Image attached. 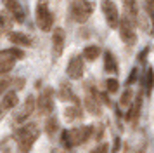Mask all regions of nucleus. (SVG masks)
Here are the masks:
<instances>
[{"label": "nucleus", "mask_w": 154, "mask_h": 153, "mask_svg": "<svg viewBox=\"0 0 154 153\" xmlns=\"http://www.w3.org/2000/svg\"><path fill=\"white\" fill-rule=\"evenodd\" d=\"M16 143H17V150L19 153H29L31 148L35 145V141L40 136V129L36 124H24L23 127H19L16 131Z\"/></svg>", "instance_id": "nucleus-1"}, {"label": "nucleus", "mask_w": 154, "mask_h": 153, "mask_svg": "<svg viewBox=\"0 0 154 153\" xmlns=\"http://www.w3.org/2000/svg\"><path fill=\"white\" fill-rule=\"evenodd\" d=\"M94 134V127L92 125H82V127H75L69 131H63V145L64 148H73V146L85 145Z\"/></svg>", "instance_id": "nucleus-2"}, {"label": "nucleus", "mask_w": 154, "mask_h": 153, "mask_svg": "<svg viewBox=\"0 0 154 153\" xmlns=\"http://www.w3.org/2000/svg\"><path fill=\"white\" fill-rule=\"evenodd\" d=\"M69 14L76 23H87L94 14V0H71Z\"/></svg>", "instance_id": "nucleus-3"}, {"label": "nucleus", "mask_w": 154, "mask_h": 153, "mask_svg": "<svg viewBox=\"0 0 154 153\" xmlns=\"http://www.w3.org/2000/svg\"><path fill=\"white\" fill-rule=\"evenodd\" d=\"M36 24L40 26L42 31H50L52 30V24H54V16H52V11L49 9V2L47 0H40L36 4Z\"/></svg>", "instance_id": "nucleus-4"}, {"label": "nucleus", "mask_w": 154, "mask_h": 153, "mask_svg": "<svg viewBox=\"0 0 154 153\" xmlns=\"http://www.w3.org/2000/svg\"><path fill=\"white\" fill-rule=\"evenodd\" d=\"M100 7H102V14H104V18H106V21H107L109 28H112V30L119 28L121 16H119V11H118V7H116V4H114L112 0H102Z\"/></svg>", "instance_id": "nucleus-5"}, {"label": "nucleus", "mask_w": 154, "mask_h": 153, "mask_svg": "<svg viewBox=\"0 0 154 153\" xmlns=\"http://www.w3.org/2000/svg\"><path fill=\"white\" fill-rule=\"evenodd\" d=\"M85 108L88 110L92 115H100L102 113V104H100V94L97 89L94 87H87V94H85Z\"/></svg>", "instance_id": "nucleus-6"}, {"label": "nucleus", "mask_w": 154, "mask_h": 153, "mask_svg": "<svg viewBox=\"0 0 154 153\" xmlns=\"http://www.w3.org/2000/svg\"><path fill=\"white\" fill-rule=\"evenodd\" d=\"M119 38L123 40V44L126 45H133L137 42V31L133 28V23L128 18H121V23H119Z\"/></svg>", "instance_id": "nucleus-7"}, {"label": "nucleus", "mask_w": 154, "mask_h": 153, "mask_svg": "<svg viewBox=\"0 0 154 153\" xmlns=\"http://www.w3.org/2000/svg\"><path fill=\"white\" fill-rule=\"evenodd\" d=\"M36 110L40 115L49 117L50 113L54 111V99H52V89H45L36 97Z\"/></svg>", "instance_id": "nucleus-8"}, {"label": "nucleus", "mask_w": 154, "mask_h": 153, "mask_svg": "<svg viewBox=\"0 0 154 153\" xmlns=\"http://www.w3.org/2000/svg\"><path fill=\"white\" fill-rule=\"evenodd\" d=\"M64 45H66V33L63 28H54L52 30V57L59 59L64 52Z\"/></svg>", "instance_id": "nucleus-9"}, {"label": "nucleus", "mask_w": 154, "mask_h": 153, "mask_svg": "<svg viewBox=\"0 0 154 153\" xmlns=\"http://www.w3.org/2000/svg\"><path fill=\"white\" fill-rule=\"evenodd\" d=\"M85 57L82 56H75V57H71L69 64H68V68H66V73L69 76L71 80H80L85 73V63H83Z\"/></svg>", "instance_id": "nucleus-10"}, {"label": "nucleus", "mask_w": 154, "mask_h": 153, "mask_svg": "<svg viewBox=\"0 0 154 153\" xmlns=\"http://www.w3.org/2000/svg\"><path fill=\"white\" fill-rule=\"evenodd\" d=\"M35 108H36V97L29 94V96L26 97V101L23 103V106L19 108V111L16 113V117H14L16 124H24V122H26V118L35 111Z\"/></svg>", "instance_id": "nucleus-11"}, {"label": "nucleus", "mask_w": 154, "mask_h": 153, "mask_svg": "<svg viewBox=\"0 0 154 153\" xmlns=\"http://www.w3.org/2000/svg\"><path fill=\"white\" fill-rule=\"evenodd\" d=\"M4 7L14 18L16 23H24V9L17 0H4Z\"/></svg>", "instance_id": "nucleus-12"}, {"label": "nucleus", "mask_w": 154, "mask_h": 153, "mask_svg": "<svg viewBox=\"0 0 154 153\" xmlns=\"http://www.w3.org/2000/svg\"><path fill=\"white\" fill-rule=\"evenodd\" d=\"M9 40L16 44L17 47H31L33 45V38L26 33H21V31H11L9 33Z\"/></svg>", "instance_id": "nucleus-13"}, {"label": "nucleus", "mask_w": 154, "mask_h": 153, "mask_svg": "<svg viewBox=\"0 0 154 153\" xmlns=\"http://www.w3.org/2000/svg\"><path fill=\"white\" fill-rule=\"evenodd\" d=\"M123 7H125V16L132 21L133 24L139 23V5L137 0H123Z\"/></svg>", "instance_id": "nucleus-14"}, {"label": "nucleus", "mask_w": 154, "mask_h": 153, "mask_svg": "<svg viewBox=\"0 0 154 153\" xmlns=\"http://www.w3.org/2000/svg\"><path fill=\"white\" fill-rule=\"evenodd\" d=\"M16 57H12L11 54L5 52V49L0 52V71H2V75H7L9 71H12V68L16 66Z\"/></svg>", "instance_id": "nucleus-15"}, {"label": "nucleus", "mask_w": 154, "mask_h": 153, "mask_svg": "<svg viewBox=\"0 0 154 153\" xmlns=\"http://www.w3.org/2000/svg\"><path fill=\"white\" fill-rule=\"evenodd\" d=\"M59 97L63 101H71V103H75V104H80V99L76 97V94L71 89V85H68V83H61V87H59Z\"/></svg>", "instance_id": "nucleus-16"}, {"label": "nucleus", "mask_w": 154, "mask_h": 153, "mask_svg": "<svg viewBox=\"0 0 154 153\" xmlns=\"http://www.w3.org/2000/svg\"><path fill=\"white\" fill-rule=\"evenodd\" d=\"M17 92L16 90H9V92H5L4 94V97H2V110L4 111H9L12 110L14 106H17Z\"/></svg>", "instance_id": "nucleus-17"}, {"label": "nucleus", "mask_w": 154, "mask_h": 153, "mask_svg": "<svg viewBox=\"0 0 154 153\" xmlns=\"http://www.w3.org/2000/svg\"><path fill=\"white\" fill-rule=\"evenodd\" d=\"M104 70L107 73H111V75H118V63H116L114 56L109 50L104 52Z\"/></svg>", "instance_id": "nucleus-18"}, {"label": "nucleus", "mask_w": 154, "mask_h": 153, "mask_svg": "<svg viewBox=\"0 0 154 153\" xmlns=\"http://www.w3.org/2000/svg\"><path fill=\"white\" fill-rule=\"evenodd\" d=\"M144 89H146V94L151 97L154 89V70L151 66L146 70V75H144Z\"/></svg>", "instance_id": "nucleus-19"}, {"label": "nucleus", "mask_w": 154, "mask_h": 153, "mask_svg": "<svg viewBox=\"0 0 154 153\" xmlns=\"http://www.w3.org/2000/svg\"><path fill=\"white\" fill-rule=\"evenodd\" d=\"M100 56V47L99 45H87L83 49V57L87 61H95Z\"/></svg>", "instance_id": "nucleus-20"}, {"label": "nucleus", "mask_w": 154, "mask_h": 153, "mask_svg": "<svg viewBox=\"0 0 154 153\" xmlns=\"http://www.w3.org/2000/svg\"><path fill=\"white\" fill-rule=\"evenodd\" d=\"M133 104V92L130 87H126L125 90H123V94H121V97H119V106L121 108H130Z\"/></svg>", "instance_id": "nucleus-21"}, {"label": "nucleus", "mask_w": 154, "mask_h": 153, "mask_svg": "<svg viewBox=\"0 0 154 153\" xmlns=\"http://www.w3.org/2000/svg\"><path fill=\"white\" fill-rule=\"evenodd\" d=\"M12 21H14V18H12L7 11L2 12V35L11 33V30H12Z\"/></svg>", "instance_id": "nucleus-22"}, {"label": "nucleus", "mask_w": 154, "mask_h": 153, "mask_svg": "<svg viewBox=\"0 0 154 153\" xmlns=\"http://www.w3.org/2000/svg\"><path fill=\"white\" fill-rule=\"evenodd\" d=\"M64 117L68 122H73V120H76V118L82 117V108H80V104H75V106H69V108H66L64 111Z\"/></svg>", "instance_id": "nucleus-23"}, {"label": "nucleus", "mask_w": 154, "mask_h": 153, "mask_svg": "<svg viewBox=\"0 0 154 153\" xmlns=\"http://www.w3.org/2000/svg\"><path fill=\"white\" fill-rule=\"evenodd\" d=\"M57 131H59V122H57V118L49 117V118H47V122H45V132L52 138Z\"/></svg>", "instance_id": "nucleus-24"}, {"label": "nucleus", "mask_w": 154, "mask_h": 153, "mask_svg": "<svg viewBox=\"0 0 154 153\" xmlns=\"http://www.w3.org/2000/svg\"><path fill=\"white\" fill-rule=\"evenodd\" d=\"M118 89H119V82L116 78H107V80H106V90H107L109 94L116 92Z\"/></svg>", "instance_id": "nucleus-25"}, {"label": "nucleus", "mask_w": 154, "mask_h": 153, "mask_svg": "<svg viewBox=\"0 0 154 153\" xmlns=\"http://www.w3.org/2000/svg\"><path fill=\"white\" fill-rule=\"evenodd\" d=\"M5 52H7V54H11L12 57H16V59H24V52H23L21 49H17V47L5 49Z\"/></svg>", "instance_id": "nucleus-26"}, {"label": "nucleus", "mask_w": 154, "mask_h": 153, "mask_svg": "<svg viewBox=\"0 0 154 153\" xmlns=\"http://www.w3.org/2000/svg\"><path fill=\"white\" fill-rule=\"evenodd\" d=\"M137 78H139V68H137V66H133L132 71H130V76H128V80H126V85H132Z\"/></svg>", "instance_id": "nucleus-27"}, {"label": "nucleus", "mask_w": 154, "mask_h": 153, "mask_svg": "<svg viewBox=\"0 0 154 153\" xmlns=\"http://www.w3.org/2000/svg\"><path fill=\"white\" fill-rule=\"evenodd\" d=\"M107 151H109V146L106 145V143H102V145L95 146V148H94L90 153H107Z\"/></svg>", "instance_id": "nucleus-28"}, {"label": "nucleus", "mask_w": 154, "mask_h": 153, "mask_svg": "<svg viewBox=\"0 0 154 153\" xmlns=\"http://www.w3.org/2000/svg\"><path fill=\"white\" fill-rule=\"evenodd\" d=\"M147 52H149V47H146L144 50H142V52H140V56H139V61H140V63H144V61H146Z\"/></svg>", "instance_id": "nucleus-29"}, {"label": "nucleus", "mask_w": 154, "mask_h": 153, "mask_svg": "<svg viewBox=\"0 0 154 153\" xmlns=\"http://www.w3.org/2000/svg\"><path fill=\"white\" fill-rule=\"evenodd\" d=\"M112 153H116V151H112Z\"/></svg>", "instance_id": "nucleus-30"}]
</instances>
